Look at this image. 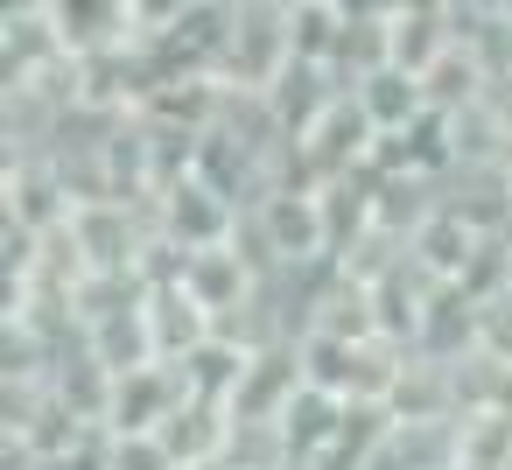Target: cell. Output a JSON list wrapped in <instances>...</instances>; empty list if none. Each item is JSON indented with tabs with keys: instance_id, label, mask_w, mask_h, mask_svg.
<instances>
[{
	"instance_id": "cell-3",
	"label": "cell",
	"mask_w": 512,
	"mask_h": 470,
	"mask_svg": "<svg viewBox=\"0 0 512 470\" xmlns=\"http://www.w3.org/2000/svg\"><path fill=\"white\" fill-rule=\"evenodd\" d=\"M78 211L64 169L50 155H29V162H8L0 169V218L8 225H29V232H64Z\"/></svg>"
},
{
	"instance_id": "cell-24",
	"label": "cell",
	"mask_w": 512,
	"mask_h": 470,
	"mask_svg": "<svg viewBox=\"0 0 512 470\" xmlns=\"http://www.w3.org/2000/svg\"><path fill=\"white\" fill-rule=\"evenodd\" d=\"M505 190H512V169H505Z\"/></svg>"
},
{
	"instance_id": "cell-10",
	"label": "cell",
	"mask_w": 512,
	"mask_h": 470,
	"mask_svg": "<svg viewBox=\"0 0 512 470\" xmlns=\"http://www.w3.org/2000/svg\"><path fill=\"white\" fill-rule=\"evenodd\" d=\"M393 421H456L463 400H456V365H435L421 351H407L400 379H393Z\"/></svg>"
},
{
	"instance_id": "cell-13",
	"label": "cell",
	"mask_w": 512,
	"mask_h": 470,
	"mask_svg": "<svg viewBox=\"0 0 512 470\" xmlns=\"http://www.w3.org/2000/svg\"><path fill=\"white\" fill-rule=\"evenodd\" d=\"M162 442H169V456L190 470V463H225V442H232V407H218V400H183L162 428H155Z\"/></svg>"
},
{
	"instance_id": "cell-8",
	"label": "cell",
	"mask_w": 512,
	"mask_h": 470,
	"mask_svg": "<svg viewBox=\"0 0 512 470\" xmlns=\"http://www.w3.org/2000/svg\"><path fill=\"white\" fill-rule=\"evenodd\" d=\"M421 92H428V113H442V120H449V113H463V106L491 99V92H498V78H491V64L456 36V43L421 71Z\"/></svg>"
},
{
	"instance_id": "cell-5",
	"label": "cell",
	"mask_w": 512,
	"mask_h": 470,
	"mask_svg": "<svg viewBox=\"0 0 512 470\" xmlns=\"http://www.w3.org/2000/svg\"><path fill=\"white\" fill-rule=\"evenodd\" d=\"M190 393H183V372L169 365V358H155V365H134V372H120L113 379V407H106V435H155L176 407H183Z\"/></svg>"
},
{
	"instance_id": "cell-1",
	"label": "cell",
	"mask_w": 512,
	"mask_h": 470,
	"mask_svg": "<svg viewBox=\"0 0 512 470\" xmlns=\"http://www.w3.org/2000/svg\"><path fill=\"white\" fill-rule=\"evenodd\" d=\"M239 246H246L267 274H295V267L330 260V225H323L316 190H309V183H274V190L239 218Z\"/></svg>"
},
{
	"instance_id": "cell-23",
	"label": "cell",
	"mask_w": 512,
	"mask_h": 470,
	"mask_svg": "<svg viewBox=\"0 0 512 470\" xmlns=\"http://www.w3.org/2000/svg\"><path fill=\"white\" fill-rule=\"evenodd\" d=\"M190 470H225V463H190Z\"/></svg>"
},
{
	"instance_id": "cell-12",
	"label": "cell",
	"mask_w": 512,
	"mask_h": 470,
	"mask_svg": "<svg viewBox=\"0 0 512 470\" xmlns=\"http://www.w3.org/2000/svg\"><path fill=\"white\" fill-rule=\"evenodd\" d=\"M246 365H253V351H246L239 337H225V330H211L190 358H176L183 393H190V400H218V407H232V393H239Z\"/></svg>"
},
{
	"instance_id": "cell-22",
	"label": "cell",
	"mask_w": 512,
	"mask_h": 470,
	"mask_svg": "<svg viewBox=\"0 0 512 470\" xmlns=\"http://www.w3.org/2000/svg\"><path fill=\"white\" fill-rule=\"evenodd\" d=\"M183 8H232V0H183Z\"/></svg>"
},
{
	"instance_id": "cell-20",
	"label": "cell",
	"mask_w": 512,
	"mask_h": 470,
	"mask_svg": "<svg viewBox=\"0 0 512 470\" xmlns=\"http://www.w3.org/2000/svg\"><path fill=\"white\" fill-rule=\"evenodd\" d=\"M463 470H512V414L498 407L463 414Z\"/></svg>"
},
{
	"instance_id": "cell-18",
	"label": "cell",
	"mask_w": 512,
	"mask_h": 470,
	"mask_svg": "<svg viewBox=\"0 0 512 470\" xmlns=\"http://www.w3.org/2000/svg\"><path fill=\"white\" fill-rule=\"evenodd\" d=\"M225 470H302L281 421H232V442H225Z\"/></svg>"
},
{
	"instance_id": "cell-15",
	"label": "cell",
	"mask_w": 512,
	"mask_h": 470,
	"mask_svg": "<svg viewBox=\"0 0 512 470\" xmlns=\"http://www.w3.org/2000/svg\"><path fill=\"white\" fill-rule=\"evenodd\" d=\"M344 407H351V400H337V393H323V386H302V393L288 400V414H281V435H288L295 463H309V456H323V449L337 442V428H344Z\"/></svg>"
},
{
	"instance_id": "cell-6",
	"label": "cell",
	"mask_w": 512,
	"mask_h": 470,
	"mask_svg": "<svg viewBox=\"0 0 512 470\" xmlns=\"http://www.w3.org/2000/svg\"><path fill=\"white\" fill-rule=\"evenodd\" d=\"M302 386H309L302 379V344L295 337L288 344H267V351H253V365H246V379L232 393V421H281Z\"/></svg>"
},
{
	"instance_id": "cell-19",
	"label": "cell",
	"mask_w": 512,
	"mask_h": 470,
	"mask_svg": "<svg viewBox=\"0 0 512 470\" xmlns=\"http://www.w3.org/2000/svg\"><path fill=\"white\" fill-rule=\"evenodd\" d=\"M449 43H456V22H449V15H393V64H400V71L421 78Z\"/></svg>"
},
{
	"instance_id": "cell-11",
	"label": "cell",
	"mask_w": 512,
	"mask_h": 470,
	"mask_svg": "<svg viewBox=\"0 0 512 470\" xmlns=\"http://www.w3.org/2000/svg\"><path fill=\"white\" fill-rule=\"evenodd\" d=\"M148 330H155V358H190L211 330H218V316L190 295V288H148Z\"/></svg>"
},
{
	"instance_id": "cell-17",
	"label": "cell",
	"mask_w": 512,
	"mask_h": 470,
	"mask_svg": "<svg viewBox=\"0 0 512 470\" xmlns=\"http://www.w3.org/2000/svg\"><path fill=\"white\" fill-rule=\"evenodd\" d=\"M50 386H57V400L78 414V421H92V428H106V407H113V372L78 344L57 372H50Z\"/></svg>"
},
{
	"instance_id": "cell-7",
	"label": "cell",
	"mask_w": 512,
	"mask_h": 470,
	"mask_svg": "<svg viewBox=\"0 0 512 470\" xmlns=\"http://www.w3.org/2000/svg\"><path fill=\"white\" fill-rule=\"evenodd\" d=\"M372 288V316H379V337H393V344H407L414 351V337H421V316H428V302H435V274L407 253L400 267H386L379 281H365Z\"/></svg>"
},
{
	"instance_id": "cell-14",
	"label": "cell",
	"mask_w": 512,
	"mask_h": 470,
	"mask_svg": "<svg viewBox=\"0 0 512 470\" xmlns=\"http://www.w3.org/2000/svg\"><path fill=\"white\" fill-rule=\"evenodd\" d=\"M477 246H484V232H477L470 218H456L449 204H435V218L407 239V253H414L435 281H463V267L477 260Z\"/></svg>"
},
{
	"instance_id": "cell-9",
	"label": "cell",
	"mask_w": 512,
	"mask_h": 470,
	"mask_svg": "<svg viewBox=\"0 0 512 470\" xmlns=\"http://www.w3.org/2000/svg\"><path fill=\"white\" fill-rule=\"evenodd\" d=\"M351 99L365 106V120H372L379 134H407V127H421V120H428V92H421V78H414V71H400V64L365 71V78L351 85Z\"/></svg>"
},
{
	"instance_id": "cell-2",
	"label": "cell",
	"mask_w": 512,
	"mask_h": 470,
	"mask_svg": "<svg viewBox=\"0 0 512 470\" xmlns=\"http://www.w3.org/2000/svg\"><path fill=\"white\" fill-rule=\"evenodd\" d=\"M288 64H295L288 0H232V8H225V57H218V78L239 85V92H267Z\"/></svg>"
},
{
	"instance_id": "cell-16",
	"label": "cell",
	"mask_w": 512,
	"mask_h": 470,
	"mask_svg": "<svg viewBox=\"0 0 512 470\" xmlns=\"http://www.w3.org/2000/svg\"><path fill=\"white\" fill-rule=\"evenodd\" d=\"M85 351L120 379V372H134V365H155V330H148V302L141 309H127V316H113V323H99V330H85Z\"/></svg>"
},
{
	"instance_id": "cell-21",
	"label": "cell",
	"mask_w": 512,
	"mask_h": 470,
	"mask_svg": "<svg viewBox=\"0 0 512 470\" xmlns=\"http://www.w3.org/2000/svg\"><path fill=\"white\" fill-rule=\"evenodd\" d=\"M99 470H183V463L169 456V442H162V435H106Z\"/></svg>"
},
{
	"instance_id": "cell-4",
	"label": "cell",
	"mask_w": 512,
	"mask_h": 470,
	"mask_svg": "<svg viewBox=\"0 0 512 470\" xmlns=\"http://www.w3.org/2000/svg\"><path fill=\"white\" fill-rule=\"evenodd\" d=\"M239 204L218 190V183H204L197 169L183 176V183H169L162 190V232L176 239V246H190V253H204V246H225L232 232H239Z\"/></svg>"
}]
</instances>
